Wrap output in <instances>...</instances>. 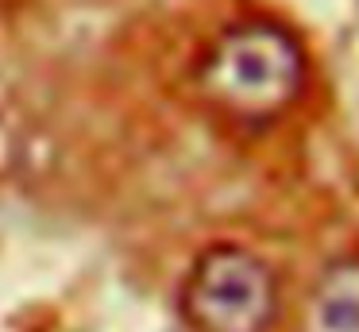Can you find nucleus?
Instances as JSON below:
<instances>
[{
  "instance_id": "nucleus-1",
  "label": "nucleus",
  "mask_w": 359,
  "mask_h": 332,
  "mask_svg": "<svg viewBox=\"0 0 359 332\" xmlns=\"http://www.w3.org/2000/svg\"><path fill=\"white\" fill-rule=\"evenodd\" d=\"M305 46L274 20H240L224 27L197 62V89L236 124H271L297 105L305 89Z\"/></svg>"
},
{
  "instance_id": "nucleus-2",
  "label": "nucleus",
  "mask_w": 359,
  "mask_h": 332,
  "mask_svg": "<svg viewBox=\"0 0 359 332\" xmlns=\"http://www.w3.org/2000/svg\"><path fill=\"white\" fill-rule=\"evenodd\" d=\"M178 309L189 332H274L278 274L243 244H209L182 278Z\"/></svg>"
},
{
  "instance_id": "nucleus-3",
  "label": "nucleus",
  "mask_w": 359,
  "mask_h": 332,
  "mask_svg": "<svg viewBox=\"0 0 359 332\" xmlns=\"http://www.w3.org/2000/svg\"><path fill=\"white\" fill-rule=\"evenodd\" d=\"M302 332H359V251L332 259L302 301Z\"/></svg>"
}]
</instances>
